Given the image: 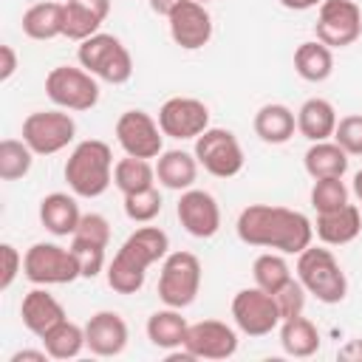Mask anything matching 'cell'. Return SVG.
<instances>
[{"label": "cell", "instance_id": "obj_1", "mask_svg": "<svg viewBox=\"0 0 362 362\" xmlns=\"http://www.w3.org/2000/svg\"><path fill=\"white\" fill-rule=\"evenodd\" d=\"M235 232L246 246L274 249L283 255H300L314 240V223L288 206L249 204L235 221Z\"/></svg>", "mask_w": 362, "mask_h": 362}, {"label": "cell", "instance_id": "obj_2", "mask_svg": "<svg viewBox=\"0 0 362 362\" xmlns=\"http://www.w3.org/2000/svg\"><path fill=\"white\" fill-rule=\"evenodd\" d=\"M170 255V238L158 226H139L124 238L113 260L107 263V286L116 294H139L147 269Z\"/></svg>", "mask_w": 362, "mask_h": 362}, {"label": "cell", "instance_id": "obj_3", "mask_svg": "<svg viewBox=\"0 0 362 362\" xmlns=\"http://www.w3.org/2000/svg\"><path fill=\"white\" fill-rule=\"evenodd\" d=\"M65 181L76 198H99L113 184V150L102 139L79 141L65 161Z\"/></svg>", "mask_w": 362, "mask_h": 362}, {"label": "cell", "instance_id": "obj_4", "mask_svg": "<svg viewBox=\"0 0 362 362\" xmlns=\"http://www.w3.org/2000/svg\"><path fill=\"white\" fill-rule=\"evenodd\" d=\"M297 280L305 286L311 297H317L325 305H337L348 297V277L325 243L305 246L297 255Z\"/></svg>", "mask_w": 362, "mask_h": 362}, {"label": "cell", "instance_id": "obj_5", "mask_svg": "<svg viewBox=\"0 0 362 362\" xmlns=\"http://www.w3.org/2000/svg\"><path fill=\"white\" fill-rule=\"evenodd\" d=\"M76 59L88 74H93L96 79L110 82V85H124L133 76L130 51L124 48V42L119 37L105 34V31H96L93 37L82 40L76 48Z\"/></svg>", "mask_w": 362, "mask_h": 362}, {"label": "cell", "instance_id": "obj_6", "mask_svg": "<svg viewBox=\"0 0 362 362\" xmlns=\"http://www.w3.org/2000/svg\"><path fill=\"white\" fill-rule=\"evenodd\" d=\"M23 274L34 283V286H65L82 277L76 255L71 252V246H59V243H34L25 249L23 255Z\"/></svg>", "mask_w": 362, "mask_h": 362}, {"label": "cell", "instance_id": "obj_7", "mask_svg": "<svg viewBox=\"0 0 362 362\" xmlns=\"http://www.w3.org/2000/svg\"><path fill=\"white\" fill-rule=\"evenodd\" d=\"M201 260L192 252H170L161 260L158 300L170 308H187L201 291Z\"/></svg>", "mask_w": 362, "mask_h": 362}, {"label": "cell", "instance_id": "obj_8", "mask_svg": "<svg viewBox=\"0 0 362 362\" xmlns=\"http://www.w3.org/2000/svg\"><path fill=\"white\" fill-rule=\"evenodd\" d=\"M45 93L62 110H90L99 102V79L82 65H57L45 76Z\"/></svg>", "mask_w": 362, "mask_h": 362}, {"label": "cell", "instance_id": "obj_9", "mask_svg": "<svg viewBox=\"0 0 362 362\" xmlns=\"http://www.w3.org/2000/svg\"><path fill=\"white\" fill-rule=\"evenodd\" d=\"M76 136V122L68 110H34L23 119V141L37 156H54L65 150Z\"/></svg>", "mask_w": 362, "mask_h": 362}, {"label": "cell", "instance_id": "obj_10", "mask_svg": "<svg viewBox=\"0 0 362 362\" xmlns=\"http://www.w3.org/2000/svg\"><path fill=\"white\" fill-rule=\"evenodd\" d=\"M198 164L215 175V178H232L243 170V147L238 141V136L226 127H206L198 139H195V147H192Z\"/></svg>", "mask_w": 362, "mask_h": 362}, {"label": "cell", "instance_id": "obj_11", "mask_svg": "<svg viewBox=\"0 0 362 362\" xmlns=\"http://www.w3.org/2000/svg\"><path fill=\"white\" fill-rule=\"evenodd\" d=\"M232 320H235L238 331L246 337H266V334L277 331L283 322L274 294L263 291L260 286L240 288L232 297Z\"/></svg>", "mask_w": 362, "mask_h": 362}, {"label": "cell", "instance_id": "obj_12", "mask_svg": "<svg viewBox=\"0 0 362 362\" xmlns=\"http://www.w3.org/2000/svg\"><path fill=\"white\" fill-rule=\"evenodd\" d=\"M314 31L331 51L348 48L362 37V8L354 0H322Z\"/></svg>", "mask_w": 362, "mask_h": 362}, {"label": "cell", "instance_id": "obj_13", "mask_svg": "<svg viewBox=\"0 0 362 362\" xmlns=\"http://www.w3.org/2000/svg\"><path fill=\"white\" fill-rule=\"evenodd\" d=\"M116 141L124 156L136 158H158L164 153V133L158 127V119L144 110H124L116 119Z\"/></svg>", "mask_w": 362, "mask_h": 362}, {"label": "cell", "instance_id": "obj_14", "mask_svg": "<svg viewBox=\"0 0 362 362\" xmlns=\"http://www.w3.org/2000/svg\"><path fill=\"white\" fill-rule=\"evenodd\" d=\"M158 127L170 139H198L209 127V107L195 96H173L158 107Z\"/></svg>", "mask_w": 362, "mask_h": 362}, {"label": "cell", "instance_id": "obj_15", "mask_svg": "<svg viewBox=\"0 0 362 362\" xmlns=\"http://www.w3.org/2000/svg\"><path fill=\"white\" fill-rule=\"evenodd\" d=\"M175 215H178L184 232L192 238H201V240L215 238L221 229V206H218L215 195L206 189H195V187L184 189L175 204Z\"/></svg>", "mask_w": 362, "mask_h": 362}, {"label": "cell", "instance_id": "obj_16", "mask_svg": "<svg viewBox=\"0 0 362 362\" xmlns=\"http://www.w3.org/2000/svg\"><path fill=\"white\" fill-rule=\"evenodd\" d=\"M184 348L192 359H229L238 351V331L221 320H201L189 325Z\"/></svg>", "mask_w": 362, "mask_h": 362}, {"label": "cell", "instance_id": "obj_17", "mask_svg": "<svg viewBox=\"0 0 362 362\" xmlns=\"http://www.w3.org/2000/svg\"><path fill=\"white\" fill-rule=\"evenodd\" d=\"M170 37L184 51H198L212 40V14L198 0H184L170 17Z\"/></svg>", "mask_w": 362, "mask_h": 362}, {"label": "cell", "instance_id": "obj_18", "mask_svg": "<svg viewBox=\"0 0 362 362\" xmlns=\"http://www.w3.org/2000/svg\"><path fill=\"white\" fill-rule=\"evenodd\" d=\"M127 322L116 311H96L85 322V342L93 356H119L127 348Z\"/></svg>", "mask_w": 362, "mask_h": 362}, {"label": "cell", "instance_id": "obj_19", "mask_svg": "<svg viewBox=\"0 0 362 362\" xmlns=\"http://www.w3.org/2000/svg\"><path fill=\"white\" fill-rule=\"evenodd\" d=\"M20 317H23V325H25L34 337L48 334L57 322L68 320L62 303H59L48 288H40V286L31 288V291L23 297V303H20Z\"/></svg>", "mask_w": 362, "mask_h": 362}, {"label": "cell", "instance_id": "obj_20", "mask_svg": "<svg viewBox=\"0 0 362 362\" xmlns=\"http://www.w3.org/2000/svg\"><path fill=\"white\" fill-rule=\"evenodd\" d=\"M362 232V209L356 204H345L331 212H317L314 235L325 246H345Z\"/></svg>", "mask_w": 362, "mask_h": 362}, {"label": "cell", "instance_id": "obj_21", "mask_svg": "<svg viewBox=\"0 0 362 362\" xmlns=\"http://www.w3.org/2000/svg\"><path fill=\"white\" fill-rule=\"evenodd\" d=\"M82 221V212H79V204L74 195L68 192H48L42 201H40V223L57 235V238H68L76 232Z\"/></svg>", "mask_w": 362, "mask_h": 362}, {"label": "cell", "instance_id": "obj_22", "mask_svg": "<svg viewBox=\"0 0 362 362\" xmlns=\"http://www.w3.org/2000/svg\"><path fill=\"white\" fill-rule=\"evenodd\" d=\"M198 158L195 153H187V150H164L158 158H156V181L167 189H175V192H184L195 184L198 178Z\"/></svg>", "mask_w": 362, "mask_h": 362}, {"label": "cell", "instance_id": "obj_23", "mask_svg": "<svg viewBox=\"0 0 362 362\" xmlns=\"http://www.w3.org/2000/svg\"><path fill=\"white\" fill-rule=\"evenodd\" d=\"M337 107L322 99V96H311L300 105L297 110V130L300 136H305L308 141H325V139H334V130H337Z\"/></svg>", "mask_w": 362, "mask_h": 362}, {"label": "cell", "instance_id": "obj_24", "mask_svg": "<svg viewBox=\"0 0 362 362\" xmlns=\"http://www.w3.org/2000/svg\"><path fill=\"white\" fill-rule=\"evenodd\" d=\"M252 127H255L260 141H266V144H286L294 136V130H297V113L288 105L269 102V105H263L255 113Z\"/></svg>", "mask_w": 362, "mask_h": 362}, {"label": "cell", "instance_id": "obj_25", "mask_svg": "<svg viewBox=\"0 0 362 362\" xmlns=\"http://www.w3.org/2000/svg\"><path fill=\"white\" fill-rule=\"evenodd\" d=\"M147 339L161 348V351H175V348H184V339H187V331H189V322L181 317V308H170L164 305L161 311H153L147 317Z\"/></svg>", "mask_w": 362, "mask_h": 362}, {"label": "cell", "instance_id": "obj_26", "mask_svg": "<svg viewBox=\"0 0 362 362\" xmlns=\"http://www.w3.org/2000/svg\"><path fill=\"white\" fill-rule=\"evenodd\" d=\"M348 158L351 156L337 141L325 139V141H311V147L303 156V167L314 181L317 178H342L348 173Z\"/></svg>", "mask_w": 362, "mask_h": 362}, {"label": "cell", "instance_id": "obj_27", "mask_svg": "<svg viewBox=\"0 0 362 362\" xmlns=\"http://www.w3.org/2000/svg\"><path fill=\"white\" fill-rule=\"evenodd\" d=\"M280 345H283V351L288 356L308 359V356H314L320 351L322 337H320L317 325L308 317L297 314V317H288V320L280 322Z\"/></svg>", "mask_w": 362, "mask_h": 362}, {"label": "cell", "instance_id": "obj_28", "mask_svg": "<svg viewBox=\"0 0 362 362\" xmlns=\"http://www.w3.org/2000/svg\"><path fill=\"white\" fill-rule=\"evenodd\" d=\"M62 11H65V6L59 0L34 3L23 14V34L28 40H37V42L62 37Z\"/></svg>", "mask_w": 362, "mask_h": 362}, {"label": "cell", "instance_id": "obj_29", "mask_svg": "<svg viewBox=\"0 0 362 362\" xmlns=\"http://www.w3.org/2000/svg\"><path fill=\"white\" fill-rule=\"evenodd\" d=\"M294 71L305 82H325L334 74V51L320 40L300 42L294 51Z\"/></svg>", "mask_w": 362, "mask_h": 362}, {"label": "cell", "instance_id": "obj_30", "mask_svg": "<svg viewBox=\"0 0 362 362\" xmlns=\"http://www.w3.org/2000/svg\"><path fill=\"white\" fill-rule=\"evenodd\" d=\"M40 342L48 351L51 359H74V356H79L88 348V342H85V325H76L71 320L57 322L48 334L40 337Z\"/></svg>", "mask_w": 362, "mask_h": 362}, {"label": "cell", "instance_id": "obj_31", "mask_svg": "<svg viewBox=\"0 0 362 362\" xmlns=\"http://www.w3.org/2000/svg\"><path fill=\"white\" fill-rule=\"evenodd\" d=\"M156 184V164H150V158H136V156H124L113 164V187L122 195L147 189Z\"/></svg>", "mask_w": 362, "mask_h": 362}, {"label": "cell", "instance_id": "obj_32", "mask_svg": "<svg viewBox=\"0 0 362 362\" xmlns=\"http://www.w3.org/2000/svg\"><path fill=\"white\" fill-rule=\"evenodd\" d=\"M252 277H255V286H260L263 291L274 294V291H280L294 274H291V266H288L286 255L272 249V252H263V255L255 257V263H252Z\"/></svg>", "mask_w": 362, "mask_h": 362}, {"label": "cell", "instance_id": "obj_33", "mask_svg": "<svg viewBox=\"0 0 362 362\" xmlns=\"http://www.w3.org/2000/svg\"><path fill=\"white\" fill-rule=\"evenodd\" d=\"M34 150L23 139H3L0 141V178L3 181H17L31 173L34 164Z\"/></svg>", "mask_w": 362, "mask_h": 362}, {"label": "cell", "instance_id": "obj_34", "mask_svg": "<svg viewBox=\"0 0 362 362\" xmlns=\"http://www.w3.org/2000/svg\"><path fill=\"white\" fill-rule=\"evenodd\" d=\"M62 6H65V11H62V37H68L74 42H82V40H88L99 31V25H102L99 17H93L90 11H85L82 6H76L71 0H65Z\"/></svg>", "mask_w": 362, "mask_h": 362}, {"label": "cell", "instance_id": "obj_35", "mask_svg": "<svg viewBox=\"0 0 362 362\" xmlns=\"http://www.w3.org/2000/svg\"><path fill=\"white\" fill-rule=\"evenodd\" d=\"M164 201H161V192L158 187H147V189H139V192H130L124 195V215L133 221V223H150L158 218Z\"/></svg>", "mask_w": 362, "mask_h": 362}, {"label": "cell", "instance_id": "obj_36", "mask_svg": "<svg viewBox=\"0 0 362 362\" xmlns=\"http://www.w3.org/2000/svg\"><path fill=\"white\" fill-rule=\"evenodd\" d=\"M348 187L342 178H317L311 187V206L317 212H331L348 204Z\"/></svg>", "mask_w": 362, "mask_h": 362}, {"label": "cell", "instance_id": "obj_37", "mask_svg": "<svg viewBox=\"0 0 362 362\" xmlns=\"http://www.w3.org/2000/svg\"><path fill=\"white\" fill-rule=\"evenodd\" d=\"M105 249H107V246H102V243L82 240V238H71V252L76 255V263H79L82 277L93 280V277L105 269Z\"/></svg>", "mask_w": 362, "mask_h": 362}, {"label": "cell", "instance_id": "obj_38", "mask_svg": "<svg viewBox=\"0 0 362 362\" xmlns=\"http://www.w3.org/2000/svg\"><path fill=\"white\" fill-rule=\"evenodd\" d=\"M334 141L348 153V156H362V113L342 116L334 130Z\"/></svg>", "mask_w": 362, "mask_h": 362}, {"label": "cell", "instance_id": "obj_39", "mask_svg": "<svg viewBox=\"0 0 362 362\" xmlns=\"http://www.w3.org/2000/svg\"><path fill=\"white\" fill-rule=\"evenodd\" d=\"M274 300H277L280 317H283V320H288V317H297V314H303V311H305L308 291H305V286H303L297 277H291L280 291H274Z\"/></svg>", "mask_w": 362, "mask_h": 362}, {"label": "cell", "instance_id": "obj_40", "mask_svg": "<svg viewBox=\"0 0 362 362\" xmlns=\"http://www.w3.org/2000/svg\"><path fill=\"white\" fill-rule=\"evenodd\" d=\"M71 238H82V240H93V243L107 246L110 243V223L99 212H85L82 221H79V226H76V232Z\"/></svg>", "mask_w": 362, "mask_h": 362}, {"label": "cell", "instance_id": "obj_41", "mask_svg": "<svg viewBox=\"0 0 362 362\" xmlns=\"http://www.w3.org/2000/svg\"><path fill=\"white\" fill-rule=\"evenodd\" d=\"M23 272V255L11 243H0V291H8Z\"/></svg>", "mask_w": 362, "mask_h": 362}, {"label": "cell", "instance_id": "obj_42", "mask_svg": "<svg viewBox=\"0 0 362 362\" xmlns=\"http://www.w3.org/2000/svg\"><path fill=\"white\" fill-rule=\"evenodd\" d=\"M17 71V54L11 45H0V82H8Z\"/></svg>", "mask_w": 362, "mask_h": 362}, {"label": "cell", "instance_id": "obj_43", "mask_svg": "<svg viewBox=\"0 0 362 362\" xmlns=\"http://www.w3.org/2000/svg\"><path fill=\"white\" fill-rule=\"evenodd\" d=\"M71 3H76V6H82L85 11H90L93 17H99L102 23L107 20V14H110V0H71Z\"/></svg>", "mask_w": 362, "mask_h": 362}, {"label": "cell", "instance_id": "obj_44", "mask_svg": "<svg viewBox=\"0 0 362 362\" xmlns=\"http://www.w3.org/2000/svg\"><path fill=\"white\" fill-rule=\"evenodd\" d=\"M337 359H342V362H362V339H348L337 351Z\"/></svg>", "mask_w": 362, "mask_h": 362}, {"label": "cell", "instance_id": "obj_45", "mask_svg": "<svg viewBox=\"0 0 362 362\" xmlns=\"http://www.w3.org/2000/svg\"><path fill=\"white\" fill-rule=\"evenodd\" d=\"M45 359H51L45 348H42V351H31V348H25V351H17L8 362H45Z\"/></svg>", "mask_w": 362, "mask_h": 362}, {"label": "cell", "instance_id": "obj_46", "mask_svg": "<svg viewBox=\"0 0 362 362\" xmlns=\"http://www.w3.org/2000/svg\"><path fill=\"white\" fill-rule=\"evenodd\" d=\"M147 3H150V8H153L158 17H170L184 0H147Z\"/></svg>", "mask_w": 362, "mask_h": 362}, {"label": "cell", "instance_id": "obj_47", "mask_svg": "<svg viewBox=\"0 0 362 362\" xmlns=\"http://www.w3.org/2000/svg\"><path fill=\"white\" fill-rule=\"evenodd\" d=\"M280 6L288 11H308V8L322 6V0H280Z\"/></svg>", "mask_w": 362, "mask_h": 362}, {"label": "cell", "instance_id": "obj_48", "mask_svg": "<svg viewBox=\"0 0 362 362\" xmlns=\"http://www.w3.org/2000/svg\"><path fill=\"white\" fill-rule=\"evenodd\" d=\"M351 189H354V195H356V198L362 201V170H359V173L354 175V184H351Z\"/></svg>", "mask_w": 362, "mask_h": 362}, {"label": "cell", "instance_id": "obj_49", "mask_svg": "<svg viewBox=\"0 0 362 362\" xmlns=\"http://www.w3.org/2000/svg\"><path fill=\"white\" fill-rule=\"evenodd\" d=\"M198 3H204V6H206V3H212V0H198Z\"/></svg>", "mask_w": 362, "mask_h": 362}]
</instances>
